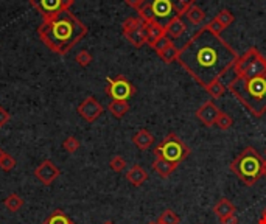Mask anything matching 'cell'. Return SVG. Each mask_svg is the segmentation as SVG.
Here are the masks:
<instances>
[{
    "label": "cell",
    "instance_id": "8d00e7d4",
    "mask_svg": "<svg viewBox=\"0 0 266 224\" xmlns=\"http://www.w3.org/2000/svg\"><path fill=\"white\" fill-rule=\"evenodd\" d=\"M10 121V112L0 106V126H4V124H7Z\"/></svg>",
    "mask_w": 266,
    "mask_h": 224
},
{
    "label": "cell",
    "instance_id": "d6a6232c",
    "mask_svg": "<svg viewBox=\"0 0 266 224\" xmlns=\"http://www.w3.org/2000/svg\"><path fill=\"white\" fill-rule=\"evenodd\" d=\"M109 167H111V170H114L115 173H122L125 168H126V161H125V157L123 156H114L111 161H109Z\"/></svg>",
    "mask_w": 266,
    "mask_h": 224
},
{
    "label": "cell",
    "instance_id": "8992f818",
    "mask_svg": "<svg viewBox=\"0 0 266 224\" xmlns=\"http://www.w3.org/2000/svg\"><path fill=\"white\" fill-rule=\"evenodd\" d=\"M234 70L237 77H243V78H252V77H258V75H264L266 58L255 47H252L237 59Z\"/></svg>",
    "mask_w": 266,
    "mask_h": 224
},
{
    "label": "cell",
    "instance_id": "ffe728a7",
    "mask_svg": "<svg viewBox=\"0 0 266 224\" xmlns=\"http://www.w3.org/2000/svg\"><path fill=\"white\" fill-rule=\"evenodd\" d=\"M123 36L128 39L129 44H132L134 47L140 48L142 45L147 44V35H145V23L142 25V27H139V28L129 31V33H125Z\"/></svg>",
    "mask_w": 266,
    "mask_h": 224
},
{
    "label": "cell",
    "instance_id": "f1b7e54d",
    "mask_svg": "<svg viewBox=\"0 0 266 224\" xmlns=\"http://www.w3.org/2000/svg\"><path fill=\"white\" fill-rule=\"evenodd\" d=\"M157 221H160V222H163V224H179L181 218L176 215L175 210H172V209H165V210L160 213V216H159Z\"/></svg>",
    "mask_w": 266,
    "mask_h": 224
},
{
    "label": "cell",
    "instance_id": "d6986e66",
    "mask_svg": "<svg viewBox=\"0 0 266 224\" xmlns=\"http://www.w3.org/2000/svg\"><path fill=\"white\" fill-rule=\"evenodd\" d=\"M154 142L153 134L148 130H139L134 136H132V143L139 148V149H148Z\"/></svg>",
    "mask_w": 266,
    "mask_h": 224
},
{
    "label": "cell",
    "instance_id": "44dd1931",
    "mask_svg": "<svg viewBox=\"0 0 266 224\" xmlns=\"http://www.w3.org/2000/svg\"><path fill=\"white\" fill-rule=\"evenodd\" d=\"M137 17L143 22V23H151L156 22L153 8H151V0H142V5L137 8Z\"/></svg>",
    "mask_w": 266,
    "mask_h": 224
},
{
    "label": "cell",
    "instance_id": "d4e9b609",
    "mask_svg": "<svg viewBox=\"0 0 266 224\" xmlns=\"http://www.w3.org/2000/svg\"><path fill=\"white\" fill-rule=\"evenodd\" d=\"M215 20L221 25L223 30H226L227 27H230V25L235 22V16H234V13L229 11V10H221L218 14L215 16Z\"/></svg>",
    "mask_w": 266,
    "mask_h": 224
},
{
    "label": "cell",
    "instance_id": "484cf974",
    "mask_svg": "<svg viewBox=\"0 0 266 224\" xmlns=\"http://www.w3.org/2000/svg\"><path fill=\"white\" fill-rule=\"evenodd\" d=\"M226 90H227V87L221 83V80H218V81H215V83H212L209 87H206V92L213 98V100H218V98H221L224 93H226Z\"/></svg>",
    "mask_w": 266,
    "mask_h": 224
},
{
    "label": "cell",
    "instance_id": "7c38bea8",
    "mask_svg": "<svg viewBox=\"0 0 266 224\" xmlns=\"http://www.w3.org/2000/svg\"><path fill=\"white\" fill-rule=\"evenodd\" d=\"M220 109L216 108V105L212 102V100H207L206 103H203L198 111H196V118L204 124V126L207 128H212L215 126V123H216V118H218L220 115Z\"/></svg>",
    "mask_w": 266,
    "mask_h": 224
},
{
    "label": "cell",
    "instance_id": "8fae6325",
    "mask_svg": "<svg viewBox=\"0 0 266 224\" xmlns=\"http://www.w3.org/2000/svg\"><path fill=\"white\" fill-rule=\"evenodd\" d=\"M61 174L59 168L52 162V161H44L39 167H36L35 170V176L44 184V185H52L58 176Z\"/></svg>",
    "mask_w": 266,
    "mask_h": 224
},
{
    "label": "cell",
    "instance_id": "4fadbf2b",
    "mask_svg": "<svg viewBox=\"0 0 266 224\" xmlns=\"http://www.w3.org/2000/svg\"><path fill=\"white\" fill-rule=\"evenodd\" d=\"M185 30H187V22L181 16L173 17L170 22L165 25V35H167V38H170L172 41L179 39L185 33Z\"/></svg>",
    "mask_w": 266,
    "mask_h": 224
},
{
    "label": "cell",
    "instance_id": "277c9868",
    "mask_svg": "<svg viewBox=\"0 0 266 224\" xmlns=\"http://www.w3.org/2000/svg\"><path fill=\"white\" fill-rule=\"evenodd\" d=\"M263 167L264 159L254 146H246L241 149V153L229 165L230 171L248 187H252L260 181V178H263Z\"/></svg>",
    "mask_w": 266,
    "mask_h": 224
},
{
    "label": "cell",
    "instance_id": "f6af8a7d",
    "mask_svg": "<svg viewBox=\"0 0 266 224\" xmlns=\"http://www.w3.org/2000/svg\"><path fill=\"white\" fill-rule=\"evenodd\" d=\"M148 224H156V221H154V222H148Z\"/></svg>",
    "mask_w": 266,
    "mask_h": 224
},
{
    "label": "cell",
    "instance_id": "ba28073f",
    "mask_svg": "<svg viewBox=\"0 0 266 224\" xmlns=\"http://www.w3.org/2000/svg\"><path fill=\"white\" fill-rule=\"evenodd\" d=\"M30 4L42 14L44 19H48L61 11L70 10L74 0H30Z\"/></svg>",
    "mask_w": 266,
    "mask_h": 224
},
{
    "label": "cell",
    "instance_id": "ee69618b",
    "mask_svg": "<svg viewBox=\"0 0 266 224\" xmlns=\"http://www.w3.org/2000/svg\"><path fill=\"white\" fill-rule=\"evenodd\" d=\"M156 224H163V222H160V221H156Z\"/></svg>",
    "mask_w": 266,
    "mask_h": 224
},
{
    "label": "cell",
    "instance_id": "6da1fadb",
    "mask_svg": "<svg viewBox=\"0 0 266 224\" xmlns=\"http://www.w3.org/2000/svg\"><path fill=\"white\" fill-rule=\"evenodd\" d=\"M238 58L240 55L232 45L204 25L179 48L178 62L206 89L212 83L221 80L223 75L235 66Z\"/></svg>",
    "mask_w": 266,
    "mask_h": 224
},
{
    "label": "cell",
    "instance_id": "e0dca14e",
    "mask_svg": "<svg viewBox=\"0 0 266 224\" xmlns=\"http://www.w3.org/2000/svg\"><path fill=\"white\" fill-rule=\"evenodd\" d=\"M151 167H153V170L159 174L160 178H168L170 174L178 168L176 165H173V164H170V162H167L165 159H162V157H159V156H154V162L151 164Z\"/></svg>",
    "mask_w": 266,
    "mask_h": 224
},
{
    "label": "cell",
    "instance_id": "603a6c76",
    "mask_svg": "<svg viewBox=\"0 0 266 224\" xmlns=\"http://www.w3.org/2000/svg\"><path fill=\"white\" fill-rule=\"evenodd\" d=\"M178 56H179V48H178L173 42L159 53V58H160L165 64H172V62L178 61Z\"/></svg>",
    "mask_w": 266,
    "mask_h": 224
},
{
    "label": "cell",
    "instance_id": "d590c367",
    "mask_svg": "<svg viewBox=\"0 0 266 224\" xmlns=\"http://www.w3.org/2000/svg\"><path fill=\"white\" fill-rule=\"evenodd\" d=\"M207 27H209V28H210V30H212V31H213L215 35H220V36H221V33L224 31V30H223V27H221V25H220L218 22L215 20V17H213V19H212V20H210V22L207 23Z\"/></svg>",
    "mask_w": 266,
    "mask_h": 224
},
{
    "label": "cell",
    "instance_id": "1f68e13d",
    "mask_svg": "<svg viewBox=\"0 0 266 224\" xmlns=\"http://www.w3.org/2000/svg\"><path fill=\"white\" fill-rule=\"evenodd\" d=\"M16 165H17L16 159L11 154L4 151L2 156H0V168H2L4 171H11L13 168H16Z\"/></svg>",
    "mask_w": 266,
    "mask_h": 224
},
{
    "label": "cell",
    "instance_id": "30bf717a",
    "mask_svg": "<svg viewBox=\"0 0 266 224\" xmlns=\"http://www.w3.org/2000/svg\"><path fill=\"white\" fill-rule=\"evenodd\" d=\"M103 111L105 109H103L102 103L95 97H87L86 100H83V102L77 108V112L80 114V117L84 118L89 123L95 121L96 118L103 114Z\"/></svg>",
    "mask_w": 266,
    "mask_h": 224
},
{
    "label": "cell",
    "instance_id": "cb8c5ba5",
    "mask_svg": "<svg viewBox=\"0 0 266 224\" xmlns=\"http://www.w3.org/2000/svg\"><path fill=\"white\" fill-rule=\"evenodd\" d=\"M44 224H74V221H72L62 210H55L44 221Z\"/></svg>",
    "mask_w": 266,
    "mask_h": 224
},
{
    "label": "cell",
    "instance_id": "e575fe53",
    "mask_svg": "<svg viewBox=\"0 0 266 224\" xmlns=\"http://www.w3.org/2000/svg\"><path fill=\"white\" fill-rule=\"evenodd\" d=\"M172 42H173V41H172L170 38H167V35H165L163 38H160V39L154 44V47H153V48H154V52L159 55V53L162 52V50H165V48H167L168 45H170Z\"/></svg>",
    "mask_w": 266,
    "mask_h": 224
},
{
    "label": "cell",
    "instance_id": "ab89813d",
    "mask_svg": "<svg viewBox=\"0 0 266 224\" xmlns=\"http://www.w3.org/2000/svg\"><path fill=\"white\" fill-rule=\"evenodd\" d=\"M257 224H266V207L263 209V212H261V216L258 218Z\"/></svg>",
    "mask_w": 266,
    "mask_h": 224
},
{
    "label": "cell",
    "instance_id": "f546056e",
    "mask_svg": "<svg viewBox=\"0 0 266 224\" xmlns=\"http://www.w3.org/2000/svg\"><path fill=\"white\" fill-rule=\"evenodd\" d=\"M142 25H143V22H142L139 17H128V19H125L123 23H122V31H123V35H125V33H129V31H132V30L142 27Z\"/></svg>",
    "mask_w": 266,
    "mask_h": 224
},
{
    "label": "cell",
    "instance_id": "7a4b0ae2",
    "mask_svg": "<svg viewBox=\"0 0 266 224\" xmlns=\"http://www.w3.org/2000/svg\"><path fill=\"white\" fill-rule=\"evenodd\" d=\"M38 35L53 53L67 55L87 35V27L69 10H65L44 19Z\"/></svg>",
    "mask_w": 266,
    "mask_h": 224
},
{
    "label": "cell",
    "instance_id": "2e32d148",
    "mask_svg": "<svg viewBox=\"0 0 266 224\" xmlns=\"http://www.w3.org/2000/svg\"><path fill=\"white\" fill-rule=\"evenodd\" d=\"M235 212H237V209H235L234 203H230L227 198H221L220 201L213 206V213L216 215V218H218L220 221L227 218L229 215H232Z\"/></svg>",
    "mask_w": 266,
    "mask_h": 224
},
{
    "label": "cell",
    "instance_id": "7bdbcfd3",
    "mask_svg": "<svg viewBox=\"0 0 266 224\" xmlns=\"http://www.w3.org/2000/svg\"><path fill=\"white\" fill-rule=\"evenodd\" d=\"M2 153H4V149H2V148H0V156H2Z\"/></svg>",
    "mask_w": 266,
    "mask_h": 224
},
{
    "label": "cell",
    "instance_id": "60d3db41",
    "mask_svg": "<svg viewBox=\"0 0 266 224\" xmlns=\"http://www.w3.org/2000/svg\"><path fill=\"white\" fill-rule=\"evenodd\" d=\"M263 178H266V161H264V167H263Z\"/></svg>",
    "mask_w": 266,
    "mask_h": 224
},
{
    "label": "cell",
    "instance_id": "83f0119b",
    "mask_svg": "<svg viewBox=\"0 0 266 224\" xmlns=\"http://www.w3.org/2000/svg\"><path fill=\"white\" fill-rule=\"evenodd\" d=\"M232 124H234V120H232V117L229 115V114H226V112H220V115H218V118H216V123H215V126L218 128V130H221V131H227V130H230L232 128Z\"/></svg>",
    "mask_w": 266,
    "mask_h": 224
},
{
    "label": "cell",
    "instance_id": "b9f144b4",
    "mask_svg": "<svg viewBox=\"0 0 266 224\" xmlns=\"http://www.w3.org/2000/svg\"><path fill=\"white\" fill-rule=\"evenodd\" d=\"M103 224H115V222H114V221H105Z\"/></svg>",
    "mask_w": 266,
    "mask_h": 224
},
{
    "label": "cell",
    "instance_id": "5b68a950",
    "mask_svg": "<svg viewBox=\"0 0 266 224\" xmlns=\"http://www.w3.org/2000/svg\"><path fill=\"white\" fill-rule=\"evenodd\" d=\"M153 153L154 156H159L167 162L179 167V164L190 156L191 149L185 145V142L176 133H168L162 139V142L153 149Z\"/></svg>",
    "mask_w": 266,
    "mask_h": 224
},
{
    "label": "cell",
    "instance_id": "74e56055",
    "mask_svg": "<svg viewBox=\"0 0 266 224\" xmlns=\"http://www.w3.org/2000/svg\"><path fill=\"white\" fill-rule=\"evenodd\" d=\"M220 222H221V224H238V216H237V213H232V215H229L227 218L221 219Z\"/></svg>",
    "mask_w": 266,
    "mask_h": 224
},
{
    "label": "cell",
    "instance_id": "52a82bcc",
    "mask_svg": "<svg viewBox=\"0 0 266 224\" xmlns=\"http://www.w3.org/2000/svg\"><path fill=\"white\" fill-rule=\"evenodd\" d=\"M106 83V95L111 100H115V102H128L136 93V87L123 75H117L115 78H108Z\"/></svg>",
    "mask_w": 266,
    "mask_h": 224
},
{
    "label": "cell",
    "instance_id": "f35d334b",
    "mask_svg": "<svg viewBox=\"0 0 266 224\" xmlns=\"http://www.w3.org/2000/svg\"><path fill=\"white\" fill-rule=\"evenodd\" d=\"M125 4H126L128 7H131V8L137 10V8L142 5V0H125Z\"/></svg>",
    "mask_w": 266,
    "mask_h": 224
},
{
    "label": "cell",
    "instance_id": "7402d4cb",
    "mask_svg": "<svg viewBox=\"0 0 266 224\" xmlns=\"http://www.w3.org/2000/svg\"><path fill=\"white\" fill-rule=\"evenodd\" d=\"M108 111L115 117V118H123L129 112V103L128 102H112L108 105Z\"/></svg>",
    "mask_w": 266,
    "mask_h": 224
},
{
    "label": "cell",
    "instance_id": "836d02e7",
    "mask_svg": "<svg viewBox=\"0 0 266 224\" xmlns=\"http://www.w3.org/2000/svg\"><path fill=\"white\" fill-rule=\"evenodd\" d=\"M75 61L81 66V67H87L92 62V55L87 52V50H81V52L75 56Z\"/></svg>",
    "mask_w": 266,
    "mask_h": 224
},
{
    "label": "cell",
    "instance_id": "3957f363",
    "mask_svg": "<svg viewBox=\"0 0 266 224\" xmlns=\"http://www.w3.org/2000/svg\"><path fill=\"white\" fill-rule=\"evenodd\" d=\"M227 89L255 118L266 114V73L252 78H243L235 75Z\"/></svg>",
    "mask_w": 266,
    "mask_h": 224
},
{
    "label": "cell",
    "instance_id": "4316f807",
    "mask_svg": "<svg viewBox=\"0 0 266 224\" xmlns=\"http://www.w3.org/2000/svg\"><path fill=\"white\" fill-rule=\"evenodd\" d=\"M4 206H5L10 212H17V210H20V207L23 206V199H22L17 193H11L10 196H7V199L4 201Z\"/></svg>",
    "mask_w": 266,
    "mask_h": 224
},
{
    "label": "cell",
    "instance_id": "9c48e42d",
    "mask_svg": "<svg viewBox=\"0 0 266 224\" xmlns=\"http://www.w3.org/2000/svg\"><path fill=\"white\" fill-rule=\"evenodd\" d=\"M151 8L156 17V22L162 23L163 27L170 22L173 17L178 16L176 7L173 0H151Z\"/></svg>",
    "mask_w": 266,
    "mask_h": 224
},
{
    "label": "cell",
    "instance_id": "9a60e30c",
    "mask_svg": "<svg viewBox=\"0 0 266 224\" xmlns=\"http://www.w3.org/2000/svg\"><path fill=\"white\" fill-rule=\"evenodd\" d=\"M126 181L129 184H132L134 187H140L143 182L148 181V171L145 170L143 167L140 165H132L128 171H126Z\"/></svg>",
    "mask_w": 266,
    "mask_h": 224
},
{
    "label": "cell",
    "instance_id": "4dcf8cb0",
    "mask_svg": "<svg viewBox=\"0 0 266 224\" xmlns=\"http://www.w3.org/2000/svg\"><path fill=\"white\" fill-rule=\"evenodd\" d=\"M80 140L77 139V137H74V136H69L64 142H62V148L65 149L67 153H70V154H74V153H77L78 149H80Z\"/></svg>",
    "mask_w": 266,
    "mask_h": 224
},
{
    "label": "cell",
    "instance_id": "ac0fdd59",
    "mask_svg": "<svg viewBox=\"0 0 266 224\" xmlns=\"http://www.w3.org/2000/svg\"><path fill=\"white\" fill-rule=\"evenodd\" d=\"M182 17L185 19V22H188L191 25H201L206 20V13L198 5H191L190 8H187V11L184 13Z\"/></svg>",
    "mask_w": 266,
    "mask_h": 224
},
{
    "label": "cell",
    "instance_id": "5bb4252c",
    "mask_svg": "<svg viewBox=\"0 0 266 224\" xmlns=\"http://www.w3.org/2000/svg\"><path fill=\"white\" fill-rule=\"evenodd\" d=\"M145 35H147V44L153 48L154 44L165 36V27L159 22L145 23Z\"/></svg>",
    "mask_w": 266,
    "mask_h": 224
}]
</instances>
